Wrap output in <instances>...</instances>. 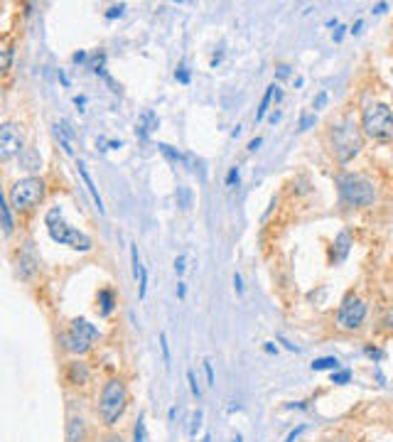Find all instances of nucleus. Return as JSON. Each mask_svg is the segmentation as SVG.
Listing matches in <instances>:
<instances>
[{"mask_svg": "<svg viewBox=\"0 0 393 442\" xmlns=\"http://www.w3.org/2000/svg\"><path fill=\"white\" fill-rule=\"evenodd\" d=\"M128 406V388L121 379H111L101 388V398H98V418L103 425L113 428L125 413Z\"/></svg>", "mask_w": 393, "mask_h": 442, "instance_id": "nucleus-1", "label": "nucleus"}, {"mask_svg": "<svg viewBox=\"0 0 393 442\" xmlns=\"http://www.w3.org/2000/svg\"><path fill=\"white\" fill-rule=\"evenodd\" d=\"M44 224H47V231H49V236H52V241H57V243H61V246H69V248H74V251H81V253L91 251L93 241H91L84 231L71 229V226L61 219V209H59V206H54V209H49V211H47Z\"/></svg>", "mask_w": 393, "mask_h": 442, "instance_id": "nucleus-2", "label": "nucleus"}, {"mask_svg": "<svg viewBox=\"0 0 393 442\" xmlns=\"http://www.w3.org/2000/svg\"><path fill=\"white\" fill-rule=\"evenodd\" d=\"M364 147V138L359 133V125L354 123V118H344L339 125H334L332 130V150L337 160L342 165L352 162Z\"/></svg>", "mask_w": 393, "mask_h": 442, "instance_id": "nucleus-3", "label": "nucleus"}, {"mask_svg": "<svg viewBox=\"0 0 393 442\" xmlns=\"http://www.w3.org/2000/svg\"><path fill=\"white\" fill-rule=\"evenodd\" d=\"M362 130L374 140H393V111L386 103H366L362 111Z\"/></svg>", "mask_w": 393, "mask_h": 442, "instance_id": "nucleus-4", "label": "nucleus"}, {"mask_svg": "<svg viewBox=\"0 0 393 442\" xmlns=\"http://www.w3.org/2000/svg\"><path fill=\"white\" fill-rule=\"evenodd\" d=\"M337 187H339L342 199L352 206H369L376 202V187H374V182L362 175L344 172V175L337 177Z\"/></svg>", "mask_w": 393, "mask_h": 442, "instance_id": "nucleus-5", "label": "nucleus"}, {"mask_svg": "<svg viewBox=\"0 0 393 442\" xmlns=\"http://www.w3.org/2000/svg\"><path fill=\"white\" fill-rule=\"evenodd\" d=\"M44 194H47V184L39 177H22L10 187L7 202L12 209L25 211V209H32L34 204H39L44 199Z\"/></svg>", "mask_w": 393, "mask_h": 442, "instance_id": "nucleus-6", "label": "nucleus"}, {"mask_svg": "<svg viewBox=\"0 0 393 442\" xmlns=\"http://www.w3.org/2000/svg\"><path fill=\"white\" fill-rule=\"evenodd\" d=\"M366 320V305L362 297L357 295H347L337 310V324L342 329H359Z\"/></svg>", "mask_w": 393, "mask_h": 442, "instance_id": "nucleus-7", "label": "nucleus"}, {"mask_svg": "<svg viewBox=\"0 0 393 442\" xmlns=\"http://www.w3.org/2000/svg\"><path fill=\"white\" fill-rule=\"evenodd\" d=\"M22 152H25V135H22L20 125L2 123L0 125V160L7 162V160H12Z\"/></svg>", "mask_w": 393, "mask_h": 442, "instance_id": "nucleus-8", "label": "nucleus"}, {"mask_svg": "<svg viewBox=\"0 0 393 442\" xmlns=\"http://www.w3.org/2000/svg\"><path fill=\"white\" fill-rule=\"evenodd\" d=\"M59 344L64 352L69 354H86L93 347V342H89L86 337H81V334H76L74 329H66V332H61L59 334Z\"/></svg>", "mask_w": 393, "mask_h": 442, "instance_id": "nucleus-9", "label": "nucleus"}, {"mask_svg": "<svg viewBox=\"0 0 393 442\" xmlns=\"http://www.w3.org/2000/svg\"><path fill=\"white\" fill-rule=\"evenodd\" d=\"M89 376H91L89 364L81 361V359L71 361L69 369H66V381L71 383V386H86V383H89Z\"/></svg>", "mask_w": 393, "mask_h": 442, "instance_id": "nucleus-10", "label": "nucleus"}, {"mask_svg": "<svg viewBox=\"0 0 393 442\" xmlns=\"http://www.w3.org/2000/svg\"><path fill=\"white\" fill-rule=\"evenodd\" d=\"M160 128V118L155 111H143L140 118H138V123H135V133H138V138L140 140H148V135H150L152 130H157Z\"/></svg>", "mask_w": 393, "mask_h": 442, "instance_id": "nucleus-11", "label": "nucleus"}, {"mask_svg": "<svg viewBox=\"0 0 393 442\" xmlns=\"http://www.w3.org/2000/svg\"><path fill=\"white\" fill-rule=\"evenodd\" d=\"M17 273H20V278L22 280H30L32 275L37 273V256H34V251H32V243L25 246V251L20 253V261H17Z\"/></svg>", "mask_w": 393, "mask_h": 442, "instance_id": "nucleus-12", "label": "nucleus"}, {"mask_svg": "<svg viewBox=\"0 0 393 442\" xmlns=\"http://www.w3.org/2000/svg\"><path fill=\"white\" fill-rule=\"evenodd\" d=\"M54 135H57V140L61 143V147L69 152V155H74V138H76V133H74V128H71V123L69 120H59V123H54Z\"/></svg>", "mask_w": 393, "mask_h": 442, "instance_id": "nucleus-13", "label": "nucleus"}, {"mask_svg": "<svg viewBox=\"0 0 393 442\" xmlns=\"http://www.w3.org/2000/svg\"><path fill=\"white\" fill-rule=\"evenodd\" d=\"M66 442H86V423L79 415H71L66 423Z\"/></svg>", "mask_w": 393, "mask_h": 442, "instance_id": "nucleus-14", "label": "nucleus"}, {"mask_svg": "<svg viewBox=\"0 0 393 442\" xmlns=\"http://www.w3.org/2000/svg\"><path fill=\"white\" fill-rule=\"evenodd\" d=\"M349 248H352V236H349V231H339V234H337V238H334L332 263H342V261L347 258Z\"/></svg>", "mask_w": 393, "mask_h": 442, "instance_id": "nucleus-15", "label": "nucleus"}, {"mask_svg": "<svg viewBox=\"0 0 393 442\" xmlns=\"http://www.w3.org/2000/svg\"><path fill=\"white\" fill-rule=\"evenodd\" d=\"M76 167H79V175H81L84 184H86V189H89L91 199H93V202H96V206H98V211H106V206H103V199H101V194H98V189H96V184H93V179H91L89 170H86V165H84V162H79Z\"/></svg>", "mask_w": 393, "mask_h": 442, "instance_id": "nucleus-16", "label": "nucleus"}, {"mask_svg": "<svg viewBox=\"0 0 393 442\" xmlns=\"http://www.w3.org/2000/svg\"><path fill=\"white\" fill-rule=\"evenodd\" d=\"M69 329H74L76 334H81V337H86L89 342H96L98 337H101V332H98V327H93L89 320H81V317H76Z\"/></svg>", "mask_w": 393, "mask_h": 442, "instance_id": "nucleus-17", "label": "nucleus"}, {"mask_svg": "<svg viewBox=\"0 0 393 442\" xmlns=\"http://www.w3.org/2000/svg\"><path fill=\"white\" fill-rule=\"evenodd\" d=\"M98 305H101V315H111L113 312V305H116V295L113 290H108V288H103L101 293H98Z\"/></svg>", "mask_w": 393, "mask_h": 442, "instance_id": "nucleus-18", "label": "nucleus"}, {"mask_svg": "<svg viewBox=\"0 0 393 442\" xmlns=\"http://www.w3.org/2000/svg\"><path fill=\"white\" fill-rule=\"evenodd\" d=\"M20 162H22V167L25 170H39L42 167V157H39V152L37 150H25L22 155H20Z\"/></svg>", "mask_w": 393, "mask_h": 442, "instance_id": "nucleus-19", "label": "nucleus"}, {"mask_svg": "<svg viewBox=\"0 0 393 442\" xmlns=\"http://www.w3.org/2000/svg\"><path fill=\"white\" fill-rule=\"evenodd\" d=\"M312 371H339V359L337 356H322L312 361Z\"/></svg>", "mask_w": 393, "mask_h": 442, "instance_id": "nucleus-20", "label": "nucleus"}, {"mask_svg": "<svg viewBox=\"0 0 393 442\" xmlns=\"http://www.w3.org/2000/svg\"><path fill=\"white\" fill-rule=\"evenodd\" d=\"M157 147H160V152H162L167 160H172L175 165H177V162H180V165H187V155H182L180 150H175L172 145H167V143H160Z\"/></svg>", "mask_w": 393, "mask_h": 442, "instance_id": "nucleus-21", "label": "nucleus"}, {"mask_svg": "<svg viewBox=\"0 0 393 442\" xmlns=\"http://www.w3.org/2000/svg\"><path fill=\"white\" fill-rule=\"evenodd\" d=\"M275 84H271V86L266 88V93H263V101H261V108L256 111V120H263L266 118V111H268V106H271V98L275 96Z\"/></svg>", "mask_w": 393, "mask_h": 442, "instance_id": "nucleus-22", "label": "nucleus"}, {"mask_svg": "<svg viewBox=\"0 0 393 442\" xmlns=\"http://www.w3.org/2000/svg\"><path fill=\"white\" fill-rule=\"evenodd\" d=\"M0 211H2V234L10 236L12 234V226H15V224H12V206H10V202H2V209H0Z\"/></svg>", "mask_w": 393, "mask_h": 442, "instance_id": "nucleus-23", "label": "nucleus"}, {"mask_svg": "<svg viewBox=\"0 0 393 442\" xmlns=\"http://www.w3.org/2000/svg\"><path fill=\"white\" fill-rule=\"evenodd\" d=\"M177 204H180L182 209H189V206H192V189H189V187H180V189H177Z\"/></svg>", "mask_w": 393, "mask_h": 442, "instance_id": "nucleus-24", "label": "nucleus"}, {"mask_svg": "<svg viewBox=\"0 0 393 442\" xmlns=\"http://www.w3.org/2000/svg\"><path fill=\"white\" fill-rule=\"evenodd\" d=\"M133 442H145V415H140L133 428Z\"/></svg>", "mask_w": 393, "mask_h": 442, "instance_id": "nucleus-25", "label": "nucleus"}, {"mask_svg": "<svg viewBox=\"0 0 393 442\" xmlns=\"http://www.w3.org/2000/svg\"><path fill=\"white\" fill-rule=\"evenodd\" d=\"M202 420H204V413L202 411L192 413V425H189V435H192V438H197V433L202 430Z\"/></svg>", "mask_w": 393, "mask_h": 442, "instance_id": "nucleus-26", "label": "nucleus"}, {"mask_svg": "<svg viewBox=\"0 0 393 442\" xmlns=\"http://www.w3.org/2000/svg\"><path fill=\"white\" fill-rule=\"evenodd\" d=\"M352 381V371L349 369H339V371H332V383L337 386H344V383Z\"/></svg>", "mask_w": 393, "mask_h": 442, "instance_id": "nucleus-27", "label": "nucleus"}, {"mask_svg": "<svg viewBox=\"0 0 393 442\" xmlns=\"http://www.w3.org/2000/svg\"><path fill=\"white\" fill-rule=\"evenodd\" d=\"M160 349H162V361H165V366L170 369V342H167V334L165 332H160Z\"/></svg>", "mask_w": 393, "mask_h": 442, "instance_id": "nucleus-28", "label": "nucleus"}, {"mask_svg": "<svg viewBox=\"0 0 393 442\" xmlns=\"http://www.w3.org/2000/svg\"><path fill=\"white\" fill-rule=\"evenodd\" d=\"M187 381H189V388H192V396L199 401V398H202V386H199V381H197V376H194L192 369L187 371Z\"/></svg>", "mask_w": 393, "mask_h": 442, "instance_id": "nucleus-29", "label": "nucleus"}, {"mask_svg": "<svg viewBox=\"0 0 393 442\" xmlns=\"http://www.w3.org/2000/svg\"><path fill=\"white\" fill-rule=\"evenodd\" d=\"M123 12H125V5H111L108 10H106V20H116V17H121Z\"/></svg>", "mask_w": 393, "mask_h": 442, "instance_id": "nucleus-30", "label": "nucleus"}, {"mask_svg": "<svg viewBox=\"0 0 393 442\" xmlns=\"http://www.w3.org/2000/svg\"><path fill=\"white\" fill-rule=\"evenodd\" d=\"M138 285H140V300H145V295H148V268H143Z\"/></svg>", "mask_w": 393, "mask_h": 442, "instance_id": "nucleus-31", "label": "nucleus"}, {"mask_svg": "<svg viewBox=\"0 0 393 442\" xmlns=\"http://www.w3.org/2000/svg\"><path fill=\"white\" fill-rule=\"evenodd\" d=\"M364 352H366V356H371L374 361H384V359H386V352H384V349H376V347H366Z\"/></svg>", "mask_w": 393, "mask_h": 442, "instance_id": "nucleus-32", "label": "nucleus"}, {"mask_svg": "<svg viewBox=\"0 0 393 442\" xmlns=\"http://www.w3.org/2000/svg\"><path fill=\"white\" fill-rule=\"evenodd\" d=\"M239 177H241L239 167H231V170H229V175H226V187H234V184H239Z\"/></svg>", "mask_w": 393, "mask_h": 442, "instance_id": "nucleus-33", "label": "nucleus"}, {"mask_svg": "<svg viewBox=\"0 0 393 442\" xmlns=\"http://www.w3.org/2000/svg\"><path fill=\"white\" fill-rule=\"evenodd\" d=\"M175 79H177L180 84H189V71H187V66H184V64H182L180 69L175 71Z\"/></svg>", "mask_w": 393, "mask_h": 442, "instance_id": "nucleus-34", "label": "nucleus"}, {"mask_svg": "<svg viewBox=\"0 0 393 442\" xmlns=\"http://www.w3.org/2000/svg\"><path fill=\"white\" fill-rule=\"evenodd\" d=\"M204 374H207V386H214V366L209 359H204Z\"/></svg>", "mask_w": 393, "mask_h": 442, "instance_id": "nucleus-35", "label": "nucleus"}, {"mask_svg": "<svg viewBox=\"0 0 393 442\" xmlns=\"http://www.w3.org/2000/svg\"><path fill=\"white\" fill-rule=\"evenodd\" d=\"M305 428H307V425H298L295 430H290V433H288V438H285V442H295L305 433Z\"/></svg>", "mask_w": 393, "mask_h": 442, "instance_id": "nucleus-36", "label": "nucleus"}, {"mask_svg": "<svg viewBox=\"0 0 393 442\" xmlns=\"http://www.w3.org/2000/svg\"><path fill=\"white\" fill-rule=\"evenodd\" d=\"M288 76H290V64H278L275 79H288Z\"/></svg>", "mask_w": 393, "mask_h": 442, "instance_id": "nucleus-37", "label": "nucleus"}, {"mask_svg": "<svg viewBox=\"0 0 393 442\" xmlns=\"http://www.w3.org/2000/svg\"><path fill=\"white\" fill-rule=\"evenodd\" d=\"M317 123V116H303L300 118V130H307L310 125H315Z\"/></svg>", "mask_w": 393, "mask_h": 442, "instance_id": "nucleus-38", "label": "nucleus"}, {"mask_svg": "<svg viewBox=\"0 0 393 442\" xmlns=\"http://www.w3.org/2000/svg\"><path fill=\"white\" fill-rule=\"evenodd\" d=\"M10 59H12V49L5 47L2 49V69H10Z\"/></svg>", "mask_w": 393, "mask_h": 442, "instance_id": "nucleus-39", "label": "nucleus"}, {"mask_svg": "<svg viewBox=\"0 0 393 442\" xmlns=\"http://www.w3.org/2000/svg\"><path fill=\"white\" fill-rule=\"evenodd\" d=\"M325 103H327V93H325V91H320V93H317V98H315V111H317V108H322Z\"/></svg>", "mask_w": 393, "mask_h": 442, "instance_id": "nucleus-40", "label": "nucleus"}, {"mask_svg": "<svg viewBox=\"0 0 393 442\" xmlns=\"http://www.w3.org/2000/svg\"><path fill=\"white\" fill-rule=\"evenodd\" d=\"M234 288H236L239 295L243 293V283H241V275H239V273H234Z\"/></svg>", "mask_w": 393, "mask_h": 442, "instance_id": "nucleus-41", "label": "nucleus"}, {"mask_svg": "<svg viewBox=\"0 0 393 442\" xmlns=\"http://www.w3.org/2000/svg\"><path fill=\"white\" fill-rule=\"evenodd\" d=\"M175 270H177V273H184V256H177V258H175Z\"/></svg>", "mask_w": 393, "mask_h": 442, "instance_id": "nucleus-42", "label": "nucleus"}, {"mask_svg": "<svg viewBox=\"0 0 393 442\" xmlns=\"http://www.w3.org/2000/svg\"><path fill=\"white\" fill-rule=\"evenodd\" d=\"M278 342H280V344H285V349H290V352H300V349H298L295 344H290V342H288L285 337H278Z\"/></svg>", "mask_w": 393, "mask_h": 442, "instance_id": "nucleus-43", "label": "nucleus"}, {"mask_svg": "<svg viewBox=\"0 0 393 442\" xmlns=\"http://www.w3.org/2000/svg\"><path fill=\"white\" fill-rule=\"evenodd\" d=\"M71 59H74V64H81V61H86V52H76Z\"/></svg>", "mask_w": 393, "mask_h": 442, "instance_id": "nucleus-44", "label": "nucleus"}, {"mask_svg": "<svg viewBox=\"0 0 393 442\" xmlns=\"http://www.w3.org/2000/svg\"><path fill=\"white\" fill-rule=\"evenodd\" d=\"M384 327H386V329H393V310L389 312V315H386V320H384Z\"/></svg>", "mask_w": 393, "mask_h": 442, "instance_id": "nucleus-45", "label": "nucleus"}, {"mask_svg": "<svg viewBox=\"0 0 393 442\" xmlns=\"http://www.w3.org/2000/svg\"><path fill=\"white\" fill-rule=\"evenodd\" d=\"M261 143H263L261 138H253V140L248 143V150H251V152H253V150H258V145H261Z\"/></svg>", "mask_w": 393, "mask_h": 442, "instance_id": "nucleus-46", "label": "nucleus"}, {"mask_svg": "<svg viewBox=\"0 0 393 442\" xmlns=\"http://www.w3.org/2000/svg\"><path fill=\"white\" fill-rule=\"evenodd\" d=\"M386 7H389L386 2H379V5H374V12H376V15H381V12H386Z\"/></svg>", "mask_w": 393, "mask_h": 442, "instance_id": "nucleus-47", "label": "nucleus"}, {"mask_svg": "<svg viewBox=\"0 0 393 442\" xmlns=\"http://www.w3.org/2000/svg\"><path fill=\"white\" fill-rule=\"evenodd\" d=\"M362 27H364V22H362V20H357V22L352 25V34H359V32H362Z\"/></svg>", "mask_w": 393, "mask_h": 442, "instance_id": "nucleus-48", "label": "nucleus"}, {"mask_svg": "<svg viewBox=\"0 0 393 442\" xmlns=\"http://www.w3.org/2000/svg\"><path fill=\"white\" fill-rule=\"evenodd\" d=\"M187 295V288H184V283H177V297H184Z\"/></svg>", "mask_w": 393, "mask_h": 442, "instance_id": "nucleus-49", "label": "nucleus"}, {"mask_svg": "<svg viewBox=\"0 0 393 442\" xmlns=\"http://www.w3.org/2000/svg\"><path fill=\"white\" fill-rule=\"evenodd\" d=\"M342 37H344V27H339L334 32V42H342Z\"/></svg>", "mask_w": 393, "mask_h": 442, "instance_id": "nucleus-50", "label": "nucleus"}, {"mask_svg": "<svg viewBox=\"0 0 393 442\" xmlns=\"http://www.w3.org/2000/svg\"><path fill=\"white\" fill-rule=\"evenodd\" d=\"M74 103H76V106H79V108H81V106H84V103H86V98H84V96H74Z\"/></svg>", "mask_w": 393, "mask_h": 442, "instance_id": "nucleus-51", "label": "nucleus"}, {"mask_svg": "<svg viewBox=\"0 0 393 442\" xmlns=\"http://www.w3.org/2000/svg\"><path fill=\"white\" fill-rule=\"evenodd\" d=\"M288 408H298V411H307V406H305V403H290Z\"/></svg>", "mask_w": 393, "mask_h": 442, "instance_id": "nucleus-52", "label": "nucleus"}, {"mask_svg": "<svg viewBox=\"0 0 393 442\" xmlns=\"http://www.w3.org/2000/svg\"><path fill=\"white\" fill-rule=\"evenodd\" d=\"M106 442H123V438H121V435H108V438H106Z\"/></svg>", "mask_w": 393, "mask_h": 442, "instance_id": "nucleus-53", "label": "nucleus"}, {"mask_svg": "<svg viewBox=\"0 0 393 442\" xmlns=\"http://www.w3.org/2000/svg\"><path fill=\"white\" fill-rule=\"evenodd\" d=\"M263 349H266V352H268V354H275V352H278V347H273L271 342H268V344H266V347H263Z\"/></svg>", "mask_w": 393, "mask_h": 442, "instance_id": "nucleus-54", "label": "nucleus"}, {"mask_svg": "<svg viewBox=\"0 0 393 442\" xmlns=\"http://www.w3.org/2000/svg\"><path fill=\"white\" fill-rule=\"evenodd\" d=\"M271 123H275V120H280V111H275V113H271V118H268Z\"/></svg>", "mask_w": 393, "mask_h": 442, "instance_id": "nucleus-55", "label": "nucleus"}, {"mask_svg": "<svg viewBox=\"0 0 393 442\" xmlns=\"http://www.w3.org/2000/svg\"><path fill=\"white\" fill-rule=\"evenodd\" d=\"M108 147H111V150H116V147H121V140H111V143H108Z\"/></svg>", "mask_w": 393, "mask_h": 442, "instance_id": "nucleus-56", "label": "nucleus"}, {"mask_svg": "<svg viewBox=\"0 0 393 442\" xmlns=\"http://www.w3.org/2000/svg\"><path fill=\"white\" fill-rule=\"evenodd\" d=\"M231 442H243V438H241V435H234V440H231Z\"/></svg>", "mask_w": 393, "mask_h": 442, "instance_id": "nucleus-57", "label": "nucleus"}, {"mask_svg": "<svg viewBox=\"0 0 393 442\" xmlns=\"http://www.w3.org/2000/svg\"><path fill=\"white\" fill-rule=\"evenodd\" d=\"M202 442H212V438H209V435H204V440Z\"/></svg>", "mask_w": 393, "mask_h": 442, "instance_id": "nucleus-58", "label": "nucleus"}]
</instances>
